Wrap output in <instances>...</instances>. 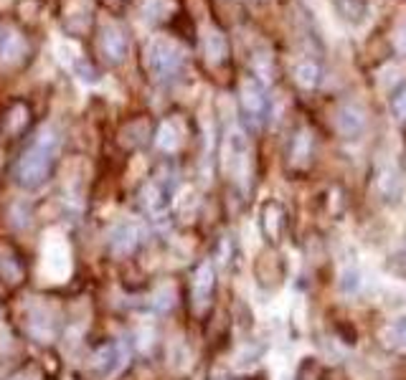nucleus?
<instances>
[{
	"mask_svg": "<svg viewBox=\"0 0 406 380\" xmlns=\"http://www.w3.org/2000/svg\"><path fill=\"white\" fill-rule=\"evenodd\" d=\"M99 46L102 56L110 66H119V63L127 59V51H130V39L122 26L117 23H107L102 26L99 31Z\"/></svg>",
	"mask_w": 406,
	"mask_h": 380,
	"instance_id": "nucleus-4",
	"label": "nucleus"
},
{
	"mask_svg": "<svg viewBox=\"0 0 406 380\" xmlns=\"http://www.w3.org/2000/svg\"><path fill=\"white\" fill-rule=\"evenodd\" d=\"M0 59H3V66H8V69H18L21 63L28 59V43L21 33H10L3 39L0 43Z\"/></svg>",
	"mask_w": 406,
	"mask_h": 380,
	"instance_id": "nucleus-13",
	"label": "nucleus"
},
{
	"mask_svg": "<svg viewBox=\"0 0 406 380\" xmlns=\"http://www.w3.org/2000/svg\"><path fill=\"white\" fill-rule=\"evenodd\" d=\"M336 8H338V13H340L345 21H351V23H360L368 13L366 0H336Z\"/></svg>",
	"mask_w": 406,
	"mask_h": 380,
	"instance_id": "nucleus-19",
	"label": "nucleus"
},
{
	"mask_svg": "<svg viewBox=\"0 0 406 380\" xmlns=\"http://www.w3.org/2000/svg\"><path fill=\"white\" fill-rule=\"evenodd\" d=\"M26 330L31 334L33 340L39 342H51L56 337V319H54V312L48 310L46 304H39L33 302L28 307V314H26Z\"/></svg>",
	"mask_w": 406,
	"mask_h": 380,
	"instance_id": "nucleus-8",
	"label": "nucleus"
},
{
	"mask_svg": "<svg viewBox=\"0 0 406 380\" xmlns=\"http://www.w3.org/2000/svg\"><path fill=\"white\" fill-rule=\"evenodd\" d=\"M310 157H313V134H310V130H297L292 137V148H289V165L307 168Z\"/></svg>",
	"mask_w": 406,
	"mask_h": 380,
	"instance_id": "nucleus-15",
	"label": "nucleus"
},
{
	"mask_svg": "<svg viewBox=\"0 0 406 380\" xmlns=\"http://www.w3.org/2000/svg\"><path fill=\"white\" fill-rule=\"evenodd\" d=\"M213 289H216V269L211 261H201L195 266L193 281H191V297H193V310L206 312L211 304Z\"/></svg>",
	"mask_w": 406,
	"mask_h": 380,
	"instance_id": "nucleus-6",
	"label": "nucleus"
},
{
	"mask_svg": "<svg viewBox=\"0 0 406 380\" xmlns=\"http://www.w3.org/2000/svg\"><path fill=\"white\" fill-rule=\"evenodd\" d=\"M175 8L171 0H145L142 3V16L150 23H163L165 18H171V10Z\"/></svg>",
	"mask_w": 406,
	"mask_h": 380,
	"instance_id": "nucleus-18",
	"label": "nucleus"
},
{
	"mask_svg": "<svg viewBox=\"0 0 406 380\" xmlns=\"http://www.w3.org/2000/svg\"><path fill=\"white\" fill-rule=\"evenodd\" d=\"M203 54H206V61L211 63V66H221L229 56L226 36L221 31H216V28H211V31L206 33V39H203Z\"/></svg>",
	"mask_w": 406,
	"mask_h": 380,
	"instance_id": "nucleus-16",
	"label": "nucleus"
},
{
	"mask_svg": "<svg viewBox=\"0 0 406 380\" xmlns=\"http://www.w3.org/2000/svg\"><path fill=\"white\" fill-rule=\"evenodd\" d=\"M394 48H396L398 54L406 56V18L396 26V31H394Z\"/></svg>",
	"mask_w": 406,
	"mask_h": 380,
	"instance_id": "nucleus-26",
	"label": "nucleus"
},
{
	"mask_svg": "<svg viewBox=\"0 0 406 380\" xmlns=\"http://www.w3.org/2000/svg\"><path fill=\"white\" fill-rule=\"evenodd\" d=\"M59 145H61V140L54 130H44L39 137H33V142L23 150V155L18 157L16 163L18 186L26 190H36L44 186L56 165Z\"/></svg>",
	"mask_w": 406,
	"mask_h": 380,
	"instance_id": "nucleus-1",
	"label": "nucleus"
},
{
	"mask_svg": "<svg viewBox=\"0 0 406 380\" xmlns=\"http://www.w3.org/2000/svg\"><path fill=\"white\" fill-rule=\"evenodd\" d=\"M229 170L234 178H244L246 175V168H249V142L244 137V132L234 130L229 134Z\"/></svg>",
	"mask_w": 406,
	"mask_h": 380,
	"instance_id": "nucleus-12",
	"label": "nucleus"
},
{
	"mask_svg": "<svg viewBox=\"0 0 406 380\" xmlns=\"http://www.w3.org/2000/svg\"><path fill=\"white\" fill-rule=\"evenodd\" d=\"M33 112L31 104L23 99H13L8 107L3 109V117H0V130L6 137H21V134L31 127Z\"/></svg>",
	"mask_w": 406,
	"mask_h": 380,
	"instance_id": "nucleus-7",
	"label": "nucleus"
},
{
	"mask_svg": "<svg viewBox=\"0 0 406 380\" xmlns=\"http://www.w3.org/2000/svg\"><path fill=\"white\" fill-rule=\"evenodd\" d=\"M389 109H391V117L396 122H406V81H398L396 89L391 92Z\"/></svg>",
	"mask_w": 406,
	"mask_h": 380,
	"instance_id": "nucleus-22",
	"label": "nucleus"
},
{
	"mask_svg": "<svg viewBox=\"0 0 406 380\" xmlns=\"http://www.w3.org/2000/svg\"><path fill=\"white\" fill-rule=\"evenodd\" d=\"M0 277H6L13 284L21 279V264H18V259L3 246H0Z\"/></svg>",
	"mask_w": 406,
	"mask_h": 380,
	"instance_id": "nucleus-23",
	"label": "nucleus"
},
{
	"mask_svg": "<svg viewBox=\"0 0 406 380\" xmlns=\"http://www.w3.org/2000/svg\"><path fill=\"white\" fill-rule=\"evenodd\" d=\"M145 66L157 81H171L183 66V51L171 39H153L145 46Z\"/></svg>",
	"mask_w": 406,
	"mask_h": 380,
	"instance_id": "nucleus-2",
	"label": "nucleus"
},
{
	"mask_svg": "<svg viewBox=\"0 0 406 380\" xmlns=\"http://www.w3.org/2000/svg\"><path fill=\"white\" fill-rule=\"evenodd\" d=\"M376 190L389 201V198H394L398 190V175L394 168H381L378 170V175H376Z\"/></svg>",
	"mask_w": 406,
	"mask_h": 380,
	"instance_id": "nucleus-20",
	"label": "nucleus"
},
{
	"mask_svg": "<svg viewBox=\"0 0 406 380\" xmlns=\"http://www.w3.org/2000/svg\"><path fill=\"white\" fill-rule=\"evenodd\" d=\"M77 74H79L81 79H84V81H97V79H99V74L94 71V66H92L89 61H86V63H84V61L79 63V66H77Z\"/></svg>",
	"mask_w": 406,
	"mask_h": 380,
	"instance_id": "nucleus-28",
	"label": "nucleus"
},
{
	"mask_svg": "<svg viewBox=\"0 0 406 380\" xmlns=\"http://www.w3.org/2000/svg\"><path fill=\"white\" fill-rule=\"evenodd\" d=\"M325 378V372H322V365L318 360H304L300 368H297V380H322Z\"/></svg>",
	"mask_w": 406,
	"mask_h": 380,
	"instance_id": "nucleus-25",
	"label": "nucleus"
},
{
	"mask_svg": "<svg viewBox=\"0 0 406 380\" xmlns=\"http://www.w3.org/2000/svg\"><path fill=\"white\" fill-rule=\"evenodd\" d=\"M295 84L300 89H315V86L320 84V66L310 59H302V61L295 63Z\"/></svg>",
	"mask_w": 406,
	"mask_h": 380,
	"instance_id": "nucleus-17",
	"label": "nucleus"
},
{
	"mask_svg": "<svg viewBox=\"0 0 406 380\" xmlns=\"http://www.w3.org/2000/svg\"><path fill=\"white\" fill-rule=\"evenodd\" d=\"M262 231H264L267 241H280L282 231H284V208H282V203H264V208H262Z\"/></svg>",
	"mask_w": 406,
	"mask_h": 380,
	"instance_id": "nucleus-14",
	"label": "nucleus"
},
{
	"mask_svg": "<svg viewBox=\"0 0 406 380\" xmlns=\"http://www.w3.org/2000/svg\"><path fill=\"white\" fill-rule=\"evenodd\" d=\"M239 107H242L244 119L251 127H259L269 114V99H267L264 84L257 77H246L239 86Z\"/></svg>",
	"mask_w": 406,
	"mask_h": 380,
	"instance_id": "nucleus-3",
	"label": "nucleus"
},
{
	"mask_svg": "<svg viewBox=\"0 0 406 380\" xmlns=\"http://www.w3.org/2000/svg\"><path fill=\"white\" fill-rule=\"evenodd\" d=\"M8 380H41V372L36 365H28V368H23V370L13 372Z\"/></svg>",
	"mask_w": 406,
	"mask_h": 380,
	"instance_id": "nucleus-27",
	"label": "nucleus"
},
{
	"mask_svg": "<svg viewBox=\"0 0 406 380\" xmlns=\"http://www.w3.org/2000/svg\"><path fill=\"white\" fill-rule=\"evenodd\" d=\"M171 180L165 178V175H155V178H150L145 186H142V206H145V210H150V213H163L165 208H168V203H171Z\"/></svg>",
	"mask_w": 406,
	"mask_h": 380,
	"instance_id": "nucleus-9",
	"label": "nucleus"
},
{
	"mask_svg": "<svg viewBox=\"0 0 406 380\" xmlns=\"http://www.w3.org/2000/svg\"><path fill=\"white\" fill-rule=\"evenodd\" d=\"M366 127H368V117H366V109L360 107V104L345 101V104L338 107L336 130L340 137H345V140H358V137H363Z\"/></svg>",
	"mask_w": 406,
	"mask_h": 380,
	"instance_id": "nucleus-5",
	"label": "nucleus"
},
{
	"mask_svg": "<svg viewBox=\"0 0 406 380\" xmlns=\"http://www.w3.org/2000/svg\"><path fill=\"white\" fill-rule=\"evenodd\" d=\"M140 226L133 221H122L119 226H115V231L110 236V251L115 257H130L135 248L140 246Z\"/></svg>",
	"mask_w": 406,
	"mask_h": 380,
	"instance_id": "nucleus-11",
	"label": "nucleus"
},
{
	"mask_svg": "<svg viewBox=\"0 0 406 380\" xmlns=\"http://www.w3.org/2000/svg\"><path fill=\"white\" fill-rule=\"evenodd\" d=\"M360 287H363V277H360L358 266H345L340 272V289L345 294H358Z\"/></svg>",
	"mask_w": 406,
	"mask_h": 380,
	"instance_id": "nucleus-24",
	"label": "nucleus"
},
{
	"mask_svg": "<svg viewBox=\"0 0 406 380\" xmlns=\"http://www.w3.org/2000/svg\"><path fill=\"white\" fill-rule=\"evenodd\" d=\"M155 145L163 150V152H175V150L180 148V137L171 122L160 124V130H157V134H155Z\"/></svg>",
	"mask_w": 406,
	"mask_h": 380,
	"instance_id": "nucleus-21",
	"label": "nucleus"
},
{
	"mask_svg": "<svg viewBox=\"0 0 406 380\" xmlns=\"http://www.w3.org/2000/svg\"><path fill=\"white\" fill-rule=\"evenodd\" d=\"M125 365V352H122V345L119 342H104L94 350L92 355V370L99 375V378H107L112 372H117L119 368Z\"/></svg>",
	"mask_w": 406,
	"mask_h": 380,
	"instance_id": "nucleus-10",
	"label": "nucleus"
}]
</instances>
